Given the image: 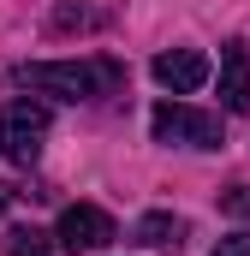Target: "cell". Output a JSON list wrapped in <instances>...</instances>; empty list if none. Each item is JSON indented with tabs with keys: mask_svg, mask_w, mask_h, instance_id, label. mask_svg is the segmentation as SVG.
<instances>
[{
	"mask_svg": "<svg viewBox=\"0 0 250 256\" xmlns=\"http://www.w3.org/2000/svg\"><path fill=\"white\" fill-rule=\"evenodd\" d=\"M12 78L36 96H60V102H96L125 84V72L114 60H36V66H18Z\"/></svg>",
	"mask_w": 250,
	"mask_h": 256,
	"instance_id": "6da1fadb",
	"label": "cell"
},
{
	"mask_svg": "<svg viewBox=\"0 0 250 256\" xmlns=\"http://www.w3.org/2000/svg\"><path fill=\"white\" fill-rule=\"evenodd\" d=\"M149 131H155V143L220 149V120H214V114H202V108H185V102H155V114H149Z\"/></svg>",
	"mask_w": 250,
	"mask_h": 256,
	"instance_id": "7a4b0ae2",
	"label": "cell"
},
{
	"mask_svg": "<svg viewBox=\"0 0 250 256\" xmlns=\"http://www.w3.org/2000/svg\"><path fill=\"white\" fill-rule=\"evenodd\" d=\"M42 137H48V108L42 102H6L0 108V155L12 167H30L42 155Z\"/></svg>",
	"mask_w": 250,
	"mask_h": 256,
	"instance_id": "3957f363",
	"label": "cell"
},
{
	"mask_svg": "<svg viewBox=\"0 0 250 256\" xmlns=\"http://www.w3.org/2000/svg\"><path fill=\"white\" fill-rule=\"evenodd\" d=\"M108 238H120V232H114V220H108L96 202H72L60 214V226H54V250H72V256L102 250Z\"/></svg>",
	"mask_w": 250,
	"mask_h": 256,
	"instance_id": "277c9868",
	"label": "cell"
},
{
	"mask_svg": "<svg viewBox=\"0 0 250 256\" xmlns=\"http://www.w3.org/2000/svg\"><path fill=\"white\" fill-rule=\"evenodd\" d=\"M155 84L173 90V96H190V90L208 84V60L196 48H167V54H155Z\"/></svg>",
	"mask_w": 250,
	"mask_h": 256,
	"instance_id": "5b68a950",
	"label": "cell"
},
{
	"mask_svg": "<svg viewBox=\"0 0 250 256\" xmlns=\"http://www.w3.org/2000/svg\"><path fill=\"white\" fill-rule=\"evenodd\" d=\"M220 108L226 114H250V54L244 48H220Z\"/></svg>",
	"mask_w": 250,
	"mask_h": 256,
	"instance_id": "8992f818",
	"label": "cell"
},
{
	"mask_svg": "<svg viewBox=\"0 0 250 256\" xmlns=\"http://www.w3.org/2000/svg\"><path fill=\"white\" fill-rule=\"evenodd\" d=\"M131 244H143V250H179L185 244V220L179 214H143L137 226H131Z\"/></svg>",
	"mask_w": 250,
	"mask_h": 256,
	"instance_id": "52a82bcc",
	"label": "cell"
},
{
	"mask_svg": "<svg viewBox=\"0 0 250 256\" xmlns=\"http://www.w3.org/2000/svg\"><path fill=\"white\" fill-rule=\"evenodd\" d=\"M0 250L6 256H54V232H42V226H12V232L0 238Z\"/></svg>",
	"mask_w": 250,
	"mask_h": 256,
	"instance_id": "ba28073f",
	"label": "cell"
},
{
	"mask_svg": "<svg viewBox=\"0 0 250 256\" xmlns=\"http://www.w3.org/2000/svg\"><path fill=\"white\" fill-rule=\"evenodd\" d=\"M102 12H90V6H60L54 12V30H84V24H96Z\"/></svg>",
	"mask_w": 250,
	"mask_h": 256,
	"instance_id": "9c48e42d",
	"label": "cell"
},
{
	"mask_svg": "<svg viewBox=\"0 0 250 256\" xmlns=\"http://www.w3.org/2000/svg\"><path fill=\"white\" fill-rule=\"evenodd\" d=\"M220 208H226V214H238V220H244V214H250V185H232V191L220 196Z\"/></svg>",
	"mask_w": 250,
	"mask_h": 256,
	"instance_id": "30bf717a",
	"label": "cell"
},
{
	"mask_svg": "<svg viewBox=\"0 0 250 256\" xmlns=\"http://www.w3.org/2000/svg\"><path fill=\"white\" fill-rule=\"evenodd\" d=\"M214 256H250V232H232V238H220Z\"/></svg>",
	"mask_w": 250,
	"mask_h": 256,
	"instance_id": "8fae6325",
	"label": "cell"
},
{
	"mask_svg": "<svg viewBox=\"0 0 250 256\" xmlns=\"http://www.w3.org/2000/svg\"><path fill=\"white\" fill-rule=\"evenodd\" d=\"M6 202H12V185H0V208H6Z\"/></svg>",
	"mask_w": 250,
	"mask_h": 256,
	"instance_id": "7c38bea8",
	"label": "cell"
}]
</instances>
